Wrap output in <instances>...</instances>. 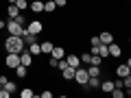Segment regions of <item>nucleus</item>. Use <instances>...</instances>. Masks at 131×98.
<instances>
[{
  "instance_id": "obj_1",
  "label": "nucleus",
  "mask_w": 131,
  "mask_h": 98,
  "mask_svg": "<svg viewBox=\"0 0 131 98\" xmlns=\"http://www.w3.org/2000/svg\"><path fill=\"white\" fill-rule=\"evenodd\" d=\"M24 48H26V46H24L22 37H15V35H9V37L5 39V50H7V52H18V55H20V52H22Z\"/></svg>"
},
{
  "instance_id": "obj_2",
  "label": "nucleus",
  "mask_w": 131,
  "mask_h": 98,
  "mask_svg": "<svg viewBox=\"0 0 131 98\" xmlns=\"http://www.w3.org/2000/svg\"><path fill=\"white\" fill-rule=\"evenodd\" d=\"M22 31H24V26L20 22H15V20H7V33H9V35L22 37Z\"/></svg>"
},
{
  "instance_id": "obj_3",
  "label": "nucleus",
  "mask_w": 131,
  "mask_h": 98,
  "mask_svg": "<svg viewBox=\"0 0 131 98\" xmlns=\"http://www.w3.org/2000/svg\"><path fill=\"white\" fill-rule=\"evenodd\" d=\"M24 28L28 33H33V35H39V33H44V22H39V20H28Z\"/></svg>"
},
{
  "instance_id": "obj_4",
  "label": "nucleus",
  "mask_w": 131,
  "mask_h": 98,
  "mask_svg": "<svg viewBox=\"0 0 131 98\" xmlns=\"http://www.w3.org/2000/svg\"><path fill=\"white\" fill-rule=\"evenodd\" d=\"M88 79H90L88 68H81V65H79V68L74 70V79H72V81H77V85H85V83H88Z\"/></svg>"
},
{
  "instance_id": "obj_5",
  "label": "nucleus",
  "mask_w": 131,
  "mask_h": 98,
  "mask_svg": "<svg viewBox=\"0 0 131 98\" xmlns=\"http://www.w3.org/2000/svg\"><path fill=\"white\" fill-rule=\"evenodd\" d=\"M18 65H20V55H18V52H7V57H5V68L13 70V68H18Z\"/></svg>"
},
{
  "instance_id": "obj_6",
  "label": "nucleus",
  "mask_w": 131,
  "mask_h": 98,
  "mask_svg": "<svg viewBox=\"0 0 131 98\" xmlns=\"http://www.w3.org/2000/svg\"><path fill=\"white\" fill-rule=\"evenodd\" d=\"M20 63H22V65H26V68H31V65H33V55L26 50V48H24V50L20 52Z\"/></svg>"
},
{
  "instance_id": "obj_7",
  "label": "nucleus",
  "mask_w": 131,
  "mask_h": 98,
  "mask_svg": "<svg viewBox=\"0 0 131 98\" xmlns=\"http://www.w3.org/2000/svg\"><path fill=\"white\" fill-rule=\"evenodd\" d=\"M22 42H24V46H28V44H33V42H39V35H33V33H28L26 28L22 31Z\"/></svg>"
},
{
  "instance_id": "obj_8",
  "label": "nucleus",
  "mask_w": 131,
  "mask_h": 98,
  "mask_svg": "<svg viewBox=\"0 0 131 98\" xmlns=\"http://www.w3.org/2000/svg\"><path fill=\"white\" fill-rule=\"evenodd\" d=\"M28 9L33 11V13H42L44 11V0H33V2H28Z\"/></svg>"
},
{
  "instance_id": "obj_9",
  "label": "nucleus",
  "mask_w": 131,
  "mask_h": 98,
  "mask_svg": "<svg viewBox=\"0 0 131 98\" xmlns=\"http://www.w3.org/2000/svg\"><path fill=\"white\" fill-rule=\"evenodd\" d=\"M107 52H109V57H112V59H114V57H120V52H122V48L118 46L116 42H112V44H107Z\"/></svg>"
},
{
  "instance_id": "obj_10",
  "label": "nucleus",
  "mask_w": 131,
  "mask_h": 98,
  "mask_svg": "<svg viewBox=\"0 0 131 98\" xmlns=\"http://www.w3.org/2000/svg\"><path fill=\"white\" fill-rule=\"evenodd\" d=\"M116 74H118V79H125V76L131 74V68H129L127 63H120V65L116 68Z\"/></svg>"
},
{
  "instance_id": "obj_11",
  "label": "nucleus",
  "mask_w": 131,
  "mask_h": 98,
  "mask_svg": "<svg viewBox=\"0 0 131 98\" xmlns=\"http://www.w3.org/2000/svg\"><path fill=\"white\" fill-rule=\"evenodd\" d=\"M63 59L68 61V65H70V68H79V65H81V59H79V55H74V52H72V55H66Z\"/></svg>"
},
{
  "instance_id": "obj_12",
  "label": "nucleus",
  "mask_w": 131,
  "mask_h": 98,
  "mask_svg": "<svg viewBox=\"0 0 131 98\" xmlns=\"http://www.w3.org/2000/svg\"><path fill=\"white\" fill-rule=\"evenodd\" d=\"M50 57H55V59H63V57H66V48H63V46H59V44H57V46H52Z\"/></svg>"
},
{
  "instance_id": "obj_13",
  "label": "nucleus",
  "mask_w": 131,
  "mask_h": 98,
  "mask_svg": "<svg viewBox=\"0 0 131 98\" xmlns=\"http://www.w3.org/2000/svg\"><path fill=\"white\" fill-rule=\"evenodd\" d=\"M98 42L105 44V46H107V44H112V42H114V33H109V31L101 33V35H98Z\"/></svg>"
},
{
  "instance_id": "obj_14",
  "label": "nucleus",
  "mask_w": 131,
  "mask_h": 98,
  "mask_svg": "<svg viewBox=\"0 0 131 98\" xmlns=\"http://www.w3.org/2000/svg\"><path fill=\"white\" fill-rule=\"evenodd\" d=\"M13 72H15L18 79H26V76H28V68H26V65H22V63H20L18 68H13Z\"/></svg>"
},
{
  "instance_id": "obj_15",
  "label": "nucleus",
  "mask_w": 131,
  "mask_h": 98,
  "mask_svg": "<svg viewBox=\"0 0 131 98\" xmlns=\"http://www.w3.org/2000/svg\"><path fill=\"white\" fill-rule=\"evenodd\" d=\"M26 50L31 52L33 57H37V55H42V48H39V42H33V44H28V46H26Z\"/></svg>"
},
{
  "instance_id": "obj_16",
  "label": "nucleus",
  "mask_w": 131,
  "mask_h": 98,
  "mask_svg": "<svg viewBox=\"0 0 131 98\" xmlns=\"http://www.w3.org/2000/svg\"><path fill=\"white\" fill-rule=\"evenodd\" d=\"M52 46H55V44H52L50 39H44V42L39 44V48H42V55H50V50H52Z\"/></svg>"
},
{
  "instance_id": "obj_17",
  "label": "nucleus",
  "mask_w": 131,
  "mask_h": 98,
  "mask_svg": "<svg viewBox=\"0 0 131 98\" xmlns=\"http://www.w3.org/2000/svg\"><path fill=\"white\" fill-rule=\"evenodd\" d=\"M20 13H22V11H20V9H18V7H15V5H9V7H7V18H9V20L18 18Z\"/></svg>"
},
{
  "instance_id": "obj_18",
  "label": "nucleus",
  "mask_w": 131,
  "mask_h": 98,
  "mask_svg": "<svg viewBox=\"0 0 131 98\" xmlns=\"http://www.w3.org/2000/svg\"><path fill=\"white\" fill-rule=\"evenodd\" d=\"M74 70H77V68H70V65H68V68L61 70V76H63L66 81H72V79H74Z\"/></svg>"
},
{
  "instance_id": "obj_19",
  "label": "nucleus",
  "mask_w": 131,
  "mask_h": 98,
  "mask_svg": "<svg viewBox=\"0 0 131 98\" xmlns=\"http://www.w3.org/2000/svg\"><path fill=\"white\" fill-rule=\"evenodd\" d=\"M98 89H103L105 94H109L114 89V81H101V85H98Z\"/></svg>"
},
{
  "instance_id": "obj_20",
  "label": "nucleus",
  "mask_w": 131,
  "mask_h": 98,
  "mask_svg": "<svg viewBox=\"0 0 131 98\" xmlns=\"http://www.w3.org/2000/svg\"><path fill=\"white\" fill-rule=\"evenodd\" d=\"M44 11H46V13H55V11H57L55 0H46V2H44Z\"/></svg>"
},
{
  "instance_id": "obj_21",
  "label": "nucleus",
  "mask_w": 131,
  "mask_h": 98,
  "mask_svg": "<svg viewBox=\"0 0 131 98\" xmlns=\"http://www.w3.org/2000/svg\"><path fill=\"white\" fill-rule=\"evenodd\" d=\"M35 96H37V94L33 92L31 87H24L22 92H20V98H35Z\"/></svg>"
},
{
  "instance_id": "obj_22",
  "label": "nucleus",
  "mask_w": 131,
  "mask_h": 98,
  "mask_svg": "<svg viewBox=\"0 0 131 98\" xmlns=\"http://www.w3.org/2000/svg\"><path fill=\"white\" fill-rule=\"evenodd\" d=\"M88 74L90 76H101V65H88Z\"/></svg>"
},
{
  "instance_id": "obj_23",
  "label": "nucleus",
  "mask_w": 131,
  "mask_h": 98,
  "mask_svg": "<svg viewBox=\"0 0 131 98\" xmlns=\"http://www.w3.org/2000/svg\"><path fill=\"white\" fill-rule=\"evenodd\" d=\"M13 5H15V7H18V9H20V11H22V13H24V11H26V9H28V0H15Z\"/></svg>"
},
{
  "instance_id": "obj_24",
  "label": "nucleus",
  "mask_w": 131,
  "mask_h": 98,
  "mask_svg": "<svg viewBox=\"0 0 131 98\" xmlns=\"http://www.w3.org/2000/svg\"><path fill=\"white\" fill-rule=\"evenodd\" d=\"M2 87H5V89H7V92H9V94H13V92H18V85H15L13 81H7V83L2 85Z\"/></svg>"
},
{
  "instance_id": "obj_25",
  "label": "nucleus",
  "mask_w": 131,
  "mask_h": 98,
  "mask_svg": "<svg viewBox=\"0 0 131 98\" xmlns=\"http://www.w3.org/2000/svg\"><path fill=\"white\" fill-rule=\"evenodd\" d=\"M101 63H103V59L98 55H90V65H101Z\"/></svg>"
},
{
  "instance_id": "obj_26",
  "label": "nucleus",
  "mask_w": 131,
  "mask_h": 98,
  "mask_svg": "<svg viewBox=\"0 0 131 98\" xmlns=\"http://www.w3.org/2000/svg\"><path fill=\"white\" fill-rule=\"evenodd\" d=\"M90 55H92V52H83V55H79V59H81L83 65H90Z\"/></svg>"
},
{
  "instance_id": "obj_27",
  "label": "nucleus",
  "mask_w": 131,
  "mask_h": 98,
  "mask_svg": "<svg viewBox=\"0 0 131 98\" xmlns=\"http://www.w3.org/2000/svg\"><path fill=\"white\" fill-rule=\"evenodd\" d=\"M13 20H15V22H20V24H22V26H26V22H28V20H26V18H24V15H22V13H20V15H18V18H13Z\"/></svg>"
},
{
  "instance_id": "obj_28",
  "label": "nucleus",
  "mask_w": 131,
  "mask_h": 98,
  "mask_svg": "<svg viewBox=\"0 0 131 98\" xmlns=\"http://www.w3.org/2000/svg\"><path fill=\"white\" fill-rule=\"evenodd\" d=\"M39 96L42 98H52V92L50 89H44V92H39Z\"/></svg>"
},
{
  "instance_id": "obj_29",
  "label": "nucleus",
  "mask_w": 131,
  "mask_h": 98,
  "mask_svg": "<svg viewBox=\"0 0 131 98\" xmlns=\"http://www.w3.org/2000/svg\"><path fill=\"white\" fill-rule=\"evenodd\" d=\"M55 5H57V9H61V7L68 5V0H55Z\"/></svg>"
},
{
  "instance_id": "obj_30",
  "label": "nucleus",
  "mask_w": 131,
  "mask_h": 98,
  "mask_svg": "<svg viewBox=\"0 0 131 98\" xmlns=\"http://www.w3.org/2000/svg\"><path fill=\"white\" fill-rule=\"evenodd\" d=\"M9 96H11V94H9V92H7V89H5V87H0V98H9Z\"/></svg>"
},
{
  "instance_id": "obj_31",
  "label": "nucleus",
  "mask_w": 131,
  "mask_h": 98,
  "mask_svg": "<svg viewBox=\"0 0 131 98\" xmlns=\"http://www.w3.org/2000/svg\"><path fill=\"white\" fill-rule=\"evenodd\" d=\"M57 61H59V59H55V57H50V59H48V65H50V68H57Z\"/></svg>"
},
{
  "instance_id": "obj_32",
  "label": "nucleus",
  "mask_w": 131,
  "mask_h": 98,
  "mask_svg": "<svg viewBox=\"0 0 131 98\" xmlns=\"http://www.w3.org/2000/svg\"><path fill=\"white\" fill-rule=\"evenodd\" d=\"M7 81H9V79H7V76H5V74H0V87H2V85H5V83H7Z\"/></svg>"
},
{
  "instance_id": "obj_33",
  "label": "nucleus",
  "mask_w": 131,
  "mask_h": 98,
  "mask_svg": "<svg viewBox=\"0 0 131 98\" xmlns=\"http://www.w3.org/2000/svg\"><path fill=\"white\" fill-rule=\"evenodd\" d=\"M5 28H7V22H5V20H0V31H5Z\"/></svg>"
},
{
  "instance_id": "obj_34",
  "label": "nucleus",
  "mask_w": 131,
  "mask_h": 98,
  "mask_svg": "<svg viewBox=\"0 0 131 98\" xmlns=\"http://www.w3.org/2000/svg\"><path fill=\"white\" fill-rule=\"evenodd\" d=\"M7 2H9V5H13V2H15V0H7Z\"/></svg>"
},
{
  "instance_id": "obj_35",
  "label": "nucleus",
  "mask_w": 131,
  "mask_h": 98,
  "mask_svg": "<svg viewBox=\"0 0 131 98\" xmlns=\"http://www.w3.org/2000/svg\"><path fill=\"white\" fill-rule=\"evenodd\" d=\"M127 2H129V0H127Z\"/></svg>"
}]
</instances>
